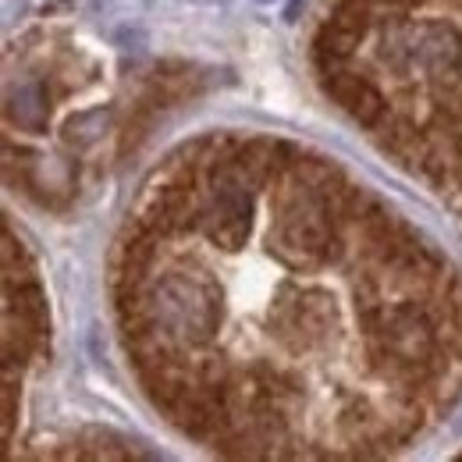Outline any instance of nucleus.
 I'll return each mask as SVG.
<instances>
[{"mask_svg":"<svg viewBox=\"0 0 462 462\" xmlns=\"http://www.w3.org/2000/svg\"><path fill=\"white\" fill-rule=\"evenodd\" d=\"M452 164L459 168V178H456V185L462 189V135L456 139V150H452Z\"/></svg>","mask_w":462,"mask_h":462,"instance_id":"nucleus-1","label":"nucleus"}]
</instances>
